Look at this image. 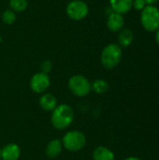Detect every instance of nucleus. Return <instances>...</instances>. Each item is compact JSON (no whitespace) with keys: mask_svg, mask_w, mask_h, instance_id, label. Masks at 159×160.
<instances>
[{"mask_svg":"<svg viewBox=\"0 0 159 160\" xmlns=\"http://www.w3.org/2000/svg\"><path fill=\"white\" fill-rule=\"evenodd\" d=\"M75 118L74 110L68 104L62 103L56 106L51 114V124L56 130H65L68 128Z\"/></svg>","mask_w":159,"mask_h":160,"instance_id":"1","label":"nucleus"},{"mask_svg":"<svg viewBox=\"0 0 159 160\" xmlns=\"http://www.w3.org/2000/svg\"><path fill=\"white\" fill-rule=\"evenodd\" d=\"M122 56V48L116 43H110L101 52L100 63L104 68L113 69L120 64Z\"/></svg>","mask_w":159,"mask_h":160,"instance_id":"2","label":"nucleus"},{"mask_svg":"<svg viewBox=\"0 0 159 160\" xmlns=\"http://www.w3.org/2000/svg\"><path fill=\"white\" fill-rule=\"evenodd\" d=\"M142 26L147 32H157L159 28V8L155 5H147L140 15Z\"/></svg>","mask_w":159,"mask_h":160,"instance_id":"3","label":"nucleus"},{"mask_svg":"<svg viewBox=\"0 0 159 160\" xmlns=\"http://www.w3.org/2000/svg\"><path fill=\"white\" fill-rule=\"evenodd\" d=\"M63 148L68 152L81 151L86 144V137L81 130H69L66 132L61 140Z\"/></svg>","mask_w":159,"mask_h":160,"instance_id":"4","label":"nucleus"},{"mask_svg":"<svg viewBox=\"0 0 159 160\" xmlns=\"http://www.w3.org/2000/svg\"><path fill=\"white\" fill-rule=\"evenodd\" d=\"M67 87L72 95L78 98H84L91 93V82L83 75L76 74L69 78Z\"/></svg>","mask_w":159,"mask_h":160,"instance_id":"5","label":"nucleus"},{"mask_svg":"<svg viewBox=\"0 0 159 160\" xmlns=\"http://www.w3.org/2000/svg\"><path fill=\"white\" fill-rule=\"evenodd\" d=\"M66 12L71 20L81 21L88 15L89 8L82 0H72L67 4Z\"/></svg>","mask_w":159,"mask_h":160,"instance_id":"6","label":"nucleus"},{"mask_svg":"<svg viewBox=\"0 0 159 160\" xmlns=\"http://www.w3.org/2000/svg\"><path fill=\"white\" fill-rule=\"evenodd\" d=\"M50 85H51V80H50L49 75L41 71L34 74L29 82L30 89L34 93L38 94V95L46 93Z\"/></svg>","mask_w":159,"mask_h":160,"instance_id":"7","label":"nucleus"},{"mask_svg":"<svg viewBox=\"0 0 159 160\" xmlns=\"http://www.w3.org/2000/svg\"><path fill=\"white\" fill-rule=\"evenodd\" d=\"M21 157V148L17 143H7L1 148V160H18Z\"/></svg>","mask_w":159,"mask_h":160,"instance_id":"8","label":"nucleus"},{"mask_svg":"<svg viewBox=\"0 0 159 160\" xmlns=\"http://www.w3.org/2000/svg\"><path fill=\"white\" fill-rule=\"evenodd\" d=\"M125 26V19L122 14L111 12L107 19V27L112 32H120Z\"/></svg>","mask_w":159,"mask_h":160,"instance_id":"9","label":"nucleus"},{"mask_svg":"<svg viewBox=\"0 0 159 160\" xmlns=\"http://www.w3.org/2000/svg\"><path fill=\"white\" fill-rule=\"evenodd\" d=\"M38 105H39L40 109L43 110L44 112H52L56 108V106L58 104H57L56 97L51 93L46 92V93H43L40 95L39 99H38Z\"/></svg>","mask_w":159,"mask_h":160,"instance_id":"10","label":"nucleus"},{"mask_svg":"<svg viewBox=\"0 0 159 160\" xmlns=\"http://www.w3.org/2000/svg\"><path fill=\"white\" fill-rule=\"evenodd\" d=\"M63 150V144L61 140L52 139L51 140L45 147V155L49 158H55L59 157Z\"/></svg>","mask_w":159,"mask_h":160,"instance_id":"11","label":"nucleus"},{"mask_svg":"<svg viewBox=\"0 0 159 160\" xmlns=\"http://www.w3.org/2000/svg\"><path fill=\"white\" fill-rule=\"evenodd\" d=\"M110 5L113 12L123 15L132 8L133 0H110Z\"/></svg>","mask_w":159,"mask_h":160,"instance_id":"12","label":"nucleus"},{"mask_svg":"<svg viewBox=\"0 0 159 160\" xmlns=\"http://www.w3.org/2000/svg\"><path fill=\"white\" fill-rule=\"evenodd\" d=\"M92 158L93 160H115V156L110 148L100 145L94 149Z\"/></svg>","mask_w":159,"mask_h":160,"instance_id":"13","label":"nucleus"},{"mask_svg":"<svg viewBox=\"0 0 159 160\" xmlns=\"http://www.w3.org/2000/svg\"><path fill=\"white\" fill-rule=\"evenodd\" d=\"M134 40V34L128 28H123L119 32L118 36V45L120 47H129Z\"/></svg>","mask_w":159,"mask_h":160,"instance_id":"14","label":"nucleus"},{"mask_svg":"<svg viewBox=\"0 0 159 160\" xmlns=\"http://www.w3.org/2000/svg\"><path fill=\"white\" fill-rule=\"evenodd\" d=\"M109 83L104 79H97L91 82V90L97 95H102L109 90Z\"/></svg>","mask_w":159,"mask_h":160,"instance_id":"15","label":"nucleus"},{"mask_svg":"<svg viewBox=\"0 0 159 160\" xmlns=\"http://www.w3.org/2000/svg\"><path fill=\"white\" fill-rule=\"evenodd\" d=\"M8 5L14 12H22L27 8L28 2L27 0H9Z\"/></svg>","mask_w":159,"mask_h":160,"instance_id":"16","label":"nucleus"},{"mask_svg":"<svg viewBox=\"0 0 159 160\" xmlns=\"http://www.w3.org/2000/svg\"><path fill=\"white\" fill-rule=\"evenodd\" d=\"M2 21L6 24H13L16 21V14L13 10L11 9H6L2 13Z\"/></svg>","mask_w":159,"mask_h":160,"instance_id":"17","label":"nucleus"},{"mask_svg":"<svg viewBox=\"0 0 159 160\" xmlns=\"http://www.w3.org/2000/svg\"><path fill=\"white\" fill-rule=\"evenodd\" d=\"M52 64L50 60H45L40 65V69H41V72L43 73L48 74L52 70Z\"/></svg>","mask_w":159,"mask_h":160,"instance_id":"18","label":"nucleus"},{"mask_svg":"<svg viewBox=\"0 0 159 160\" xmlns=\"http://www.w3.org/2000/svg\"><path fill=\"white\" fill-rule=\"evenodd\" d=\"M146 6H147V4L144 2V0H133L132 8H134L136 10L142 11Z\"/></svg>","mask_w":159,"mask_h":160,"instance_id":"19","label":"nucleus"},{"mask_svg":"<svg viewBox=\"0 0 159 160\" xmlns=\"http://www.w3.org/2000/svg\"><path fill=\"white\" fill-rule=\"evenodd\" d=\"M144 2L147 5H156L157 3H158L159 0H144Z\"/></svg>","mask_w":159,"mask_h":160,"instance_id":"20","label":"nucleus"},{"mask_svg":"<svg viewBox=\"0 0 159 160\" xmlns=\"http://www.w3.org/2000/svg\"><path fill=\"white\" fill-rule=\"evenodd\" d=\"M156 40H157V43L158 44L159 46V28L157 30V32H156Z\"/></svg>","mask_w":159,"mask_h":160,"instance_id":"21","label":"nucleus"},{"mask_svg":"<svg viewBox=\"0 0 159 160\" xmlns=\"http://www.w3.org/2000/svg\"><path fill=\"white\" fill-rule=\"evenodd\" d=\"M124 160H142L141 158H137V157H128L127 158H125Z\"/></svg>","mask_w":159,"mask_h":160,"instance_id":"22","label":"nucleus"},{"mask_svg":"<svg viewBox=\"0 0 159 160\" xmlns=\"http://www.w3.org/2000/svg\"><path fill=\"white\" fill-rule=\"evenodd\" d=\"M0 160H1V148H0Z\"/></svg>","mask_w":159,"mask_h":160,"instance_id":"23","label":"nucleus"},{"mask_svg":"<svg viewBox=\"0 0 159 160\" xmlns=\"http://www.w3.org/2000/svg\"><path fill=\"white\" fill-rule=\"evenodd\" d=\"M0 41H2V38H0Z\"/></svg>","mask_w":159,"mask_h":160,"instance_id":"24","label":"nucleus"},{"mask_svg":"<svg viewBox=\"0 0 159 160\" xmlns=\"http://www.w3.org/2000/svg\"><path fill=\"white\" fill-rule=\"evenodd\" d=\"M70 1H72V0H70Z\"/></svg>","mask_w":159,"mask_h":160,"instance_id":"25","label":"nucleus"}]
</instances>
